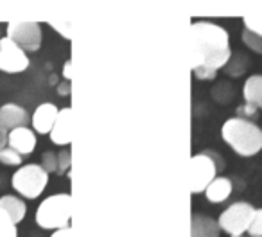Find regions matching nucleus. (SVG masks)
I'll use <instances>...</instances> for the list:
<instances>
[{"label": "nucleus", "mask_w": 262, "mask_h": 237, "mask_svg": "<svg viewBox=\"0 0 262 237\" xmlns=\"http://www.w3.org/2000/svg\"><path fill=\"white\" fill-rule=\"evenodd\" d=\"M70 165H72V155L69 147H65L58 153V175L70 176Z\"/></svg>", "instance_id": "nucleus-23"}, {"label": "nucleus", "mask_w": 262, "mask_h": 237, "mask_svg": "<svg viewBox=\"0 0 262 237\" xmlns=\"http://www.w3.org/2000/svg\"><path fill=\"white\" fill-rule=\"evenodd\" d=\"M192 31V74L201 81L214 79L219 69H225L232 58L230 34L219 24L198 20Z\"/></svg>", "instance_id": "nucleus-1"}, {"label": "nucleus", "mask_w": 262, "mask_h": 237, "mask_svg": "<svg viewBox=\"0 0 262 237\" xmlns=\"http://www.w3.org/2000/svg\"><path fill=\"white\" fill-rule=\"evenodd\" d=\"M36 144H38L36 133L33 132V128L22 126V128H16L8 133V146L11 149L18 151L22 157L33 153L36 149Z\"/></svg>", "instance_id": "nucleus-12"}, {"label": "nucleus", "mask_w": 262, "mask_h": 237, "mask_svg": "<svg viewBox=\"0 0 262 237\" xmlns=\"http://www.w3.org/2000/svg\"><path fill=\"white\" fill-rule=\"evenodd\" d=\"M58 94L61 95H69L70 94V81H65V83H61L58 87Z\"/></svg>", "instance_id": "nucleus-29"}, {"label": "nucleus", "mask_w": 262, "mask_h": 237, "mask_svg": "<svg viewBox=\"0 0 262 237\" xmlns=\"http://www.w3.org/2000/svg\"><path fill=\"white\" fill-rule=\"evenodd\" d=\"M59 108L54 102H41L36 110H34L33 117H31V126H33L34 133L40 135H49L54 128V122L58 119Z\"/></svg>", "instance_id": "nucleus-9"}, {"label": "nucleus", "mask_w": 262, "mask_h": 237, "mask_svg": "<svg viewBox=\"0 0 262 237\" xmlns=\"http://www.w3.org/2000/svg\"><path fill=\"white\" fill-rule=\"evenodd\" d=\"M8 147V132L0 130V151Z\"/></svg>", "instance_id": "nucleus-30"}, {"label": "nucleus", "mask_w": 262, "mask_h": 237, "mask_svg": "<svg viewBox=\"0 0 262 237\" xmlns=\"http://www.w3.org/2000/svg\"><path fill=\"white\" fill-rule=\"evenodd\" d=\"M246 67H248V59L244 58L241 52H235V54L230 58L228 65H226V74L233 77H239L241 74L246 70Z\"/></svg>", "instance_id": "nucleus-17"}, {"label": "nucleus", "mask_w": 262, "mask_h": 237, "mask_svg": "<svg viewBox=\"0 0 262 237\" xmlns=\"http://www.w3.org/2000/svg\"><path fill=\"white\" fill-rule=\"evenodd\" d=\"M51 26L54 27V29L58 31V33H61L65 38H69V40H70V38H72V34H70V33H67V31L63 29V27H65V24H54V22H51Z\"/></svg>", "instance_id": "nucleus-28"}, {"label": "nucleus", "mask_w": 262, "mask_h": 237, "mask_svg": "<svg viewBox=\"0 0 262 237\" xmlns=\"http://www.w3.org/2000/svg\"><path fill=\"white\" fill-rule=\"evenodd\" d=\"M22 155L18 153V151L11 149V147H6V149L0 151V164H4V165H13V167H22Z\"/></svg>", "instance_id": "nucleus-18"}, {"label": "nucleus", "mask_w": 262, "mask_h": 237, "mask_svg": "<svg viewBox=\"0 0 262 237\" xmlns=\"http://www.w3.org/2000/svg\"><path fill=\"white\" fill-rule=\"evenodd\" d=\"M243 99L246 104L262 110V76L255 74L250 76L243 84Z\"/></svg>", "instance_id": "nucleus-16"}, {"label": "nucleus", "mask_w": 262, "mask_h": 237, "mask_svg": "<svg viewBox=\"0 0 262 237\" xmlns=\"http://www.w3.org/2000/svg\"><path fill=\"white\" fill-rule=\"evenodd\" d=\"M49 185V173L40 164H26L11 176V187L26 200H36Z\"/></svg>", "instance_id": "nucleus-5"}, {"label": "nucleus", "mask_w": 262, "mask_h": 237, "mask_svg": "<svg viewBox=\"0 0 262 237\" xmlns=\"http://www.w3.org/2000/svg\"><path fill=\"white\" fill-rule=\"evenodd\" d=\"M8 38L26 52H36L41 47V26L38 22H9Z\"/></svg>", "instance_id": "nucleus-7"}, {"label": "nucleus", "mask_w": 262, "mask_h": 237, "mask_svg": "<svg viewBox=\"0 0 262 237\" xmlns=\"http://www.w3.org/2000/svg\"><path fill=\"white\" fill-rule=\"evenodd\" d=\"M221 137L243 158L255 157L262 151V128L248 119H228L221 128Z\"/></svg>", "instance_id": "nucleus-2"}, {"label": "nucleus", "mask_w": 262, "mask_h": 237, "mask_svg": "<svg viewBox=\"0 0 262 237\" xmlns=\"http://www.w3.org/2000/svg\"><path fill=\"white\" fill-rule=\"evenodd\" d=\"M63 77H65V81H70L72 79V61H67L65 67H63Z\"/></svg>", "instance_id": "nucleus-27"}, {"label": "nucleus", "mask_w": 262, "mask_h": 237, "mask_svg": "<svg viewBox=\"0 0 262 237\" xmlns=\"http://www.w3.org/2000/svg\"><path fill=\"white\" fill-rule=\"evenodd\" d=\"M221 228L217 221L210 216L192 214L190 218V237H219Z\"/></svg>", "instance_id": "nucleus-13"}, {"label": "nucleus", "mask_w": 262, "mask_h": 237, "mask_svg": "<svg viewBox=\"0 0 262 237\" xmlns=\"http://www.w3.org/2000/svg\"><path fill=\"white\" fill-rule=\"evenodd\" d=\"M0 38H2V36H0Z\"/></svg>", "instance_id": "nucleus-32"}, {"label": "nucleus", "mask_w": 262, "mask_h": 237, "mask_svg": "<svg viewBox=\"0 0 262 237\" xmlns=\"http://www.w3.org/2000/svg\"><path fill=\"white\" fill-rule=\"evenodd\" d=\"M232 190H233L232 180L226 178V176H217V178L207 187L205 196H207V200L210 201V203L219 205V203H225V201L232 196Z\"/></svg>", "instance_id": "nucleus-15"}, {"label": "nucleus", "mask_w": 262, "mask_h": 237, "mask_svg": "<svg viewBox=\"0 0 262 237\" xmlns=\"http://www.w3.org/2000/svg\"><path fill=\"white\" fill-rule=\"evenodd\" d=\"M255 113H257V108L246 104V102H244L243 106H239V108H237V117H241V119H248V121H250V117H253Z\"/></svg>", "instance_id": "nucleus-25"}, {"label": "nucleus", "mask_w": 262, "mask_h": 237, "mask_svg": "<svg viewBox=\"0 0 262 237\" xmlns=\"http://www.w3.org/2000/svg\"><path fill=\"white\" fill-rule=\"evenodd\" d=\"M36 225L43 230L69 228L72 221V196L69 192L52 194L36 208Z\"/></svg>", "instance_id": "nucleus-3"}, {"label": "nucleus", "mask_w": 262, "mask_h": 237, "mask_svg": "<svg viewBox=\"0 0 262 237\" xmlns=\"http://www.w3.org/2000/svg\"><path fill=\"white\" fill-rule=\"evenodd\" d=\"M241 40H243V44L246 45V47H250L253 52H258V54H262V38L260 36H257V34L250 33V31H246V29H243Z\"/></svg>", "instance_id": "nucleus-21"}, {"label": "nucleus", "mask_w": 262, "mask_h": 237, "mask_svg": "<svg viewBox=\"0 0 262 237\" xmlns=\"http://www.w3.org/2000/svg\"><path fill=\"white\" fill-rule=\"evenodd\" d=\"M248 233L251 237H262V208L255 210L253 219L250 223V228H248Z\"/></svg>", "instance_id": "nucleus-24"}, {"label": "nucleus", "mask_w": 262, "mask_h": 237, "mask_svg": "<svg viewBox=\"0 0 262 237\" xmlns=\"http://www.w3.org/2000/svg\"><path fill=\"white\" fill-rule=\"evenodd\" d=\"M40 165L49 173V175H51V173L58 175V153H56V151H43Z\"/></svg>", "instance_id": "nucleus-22"}, {"label": "nucleus", "mask_w": 262, "mask_h": 237, "mask_svg": "<svg viewBox=\"0 0 262 237\" xmlns=\"http://www.w3.org/2000/svg\"><path fill=\"white\" fill-rule=\"evenodd\" d=\"M243 26L246 31L262 38V15H248L243 18Z\"/></svg>", "instance_id": "nucleus-20"}, {"label": "nucleus", "mask_w": 262, "mask_h": 237, "mask_svg": "<svg viewBox=\"0 0 262 237\" xmlns=\"http://www.w3.org/2000/svg\"><path fill=\"white\" fill-rule=\"evenodd\" d=\"M223 169V160L214 151H203L190 158L189 189L192 194L205 192L207 187L217 178V171Z\"/></svg>", "instance_id": "nucleus-4"}, {"label": "nucleus", "mask_w": 262, "mask_h": 237, "mask_svg": "<svg viewBox=\"0 0 262 237\" xmlns=\"http://www.w3.org/2000/svg\"><path fill=\"white\" fill-rule=\"evenodd\" d=\"M0 210L4 212L9 219H11L15 225L24 221L27 214V205L24 200H20L15 194H6V196L0 198Z\"/></svg>", "instance_id": "nucleus-14"}, {"label": "nucleus", "mask_w": 262, "mask_h": 237, "mask_svg": "<svg viewBox=\"0 0 262 237\" xmlns=\"http://www.w3.org/2000/svg\"><path fill=\"white\" fill-rule=\"evenodd\" d=\"M257 208L251 203L246 201H235L230 207H226L221 212L217 219V225L221 228V232L228 233L230 237L243 235L244 232H248L250 228V223L253 219V214Z\"/></svg>", "instance_id": "nucleus-6"}, {"label": "nucleus", "mask_w": 262, "mask_h": 237, "mask_svg": "<svg viewBox=\"0 0 262 237\" xmlns=\"http://www.w3.org/2000/svg\"><path fill=\"white\" fill-rule=\"evenodd\" d=\"M0 237H18L16 225L2 210H0Z\"/></svg>", "instance_id": "nucleus-19"}, {"label": "nucleus", "mask_w": 262, "mask_h": 237, "mask_svg": "<svg viewBox=\"0 0 262 237\" xmlns=\"http://www.w3.org/2000/svg\"><path fill=\"white\" fill-rule=\"evenodd\" d=\"M29 56L8 36L0 38V70L6 74H22L29 69Z\"/></svg>", "instance_id": "nucleus-8"}, {"label": "nucleus", "mask_w": 262, "mask_h": 237, "mask_svg": "<svg viewBox=\"0 0 262 237\" xmlns=\"http://www.w3.org/2000/svg\"><path fill=\"white\" fill-rule=\"evenodd\" d=\"M51 237H72V228H61V230H54Z\"/></svg>", "instance_id": "nucleus-26"}, {"label": "nucleus", "mask_w": 262, "mask_h": 237, "mask_svg": "<svg viewBox=\"0 0 262 237\" xmlns=\"http://www.w3.org/2000/svg\"><path fill=\"white\" fill-rule=\"evenodd\" d=\"M31 121L29 113L26 108H22L20 104L15 102H8V104L0 106V130L4 132H13L16 128L27 126Z\"/></svg>", "instance_id": "nucleus-10"}, {"label": "nucleus", "mask_w": 262, "mask_h": 237, "mask_svg": "<svg viewBox=\"0 0 262 237\" xmlns=\"http://www.w3.org/2000/svg\"><path fill=\"white\" fill-rule=\"evenodd\" d=\"M235 237H243V235H235Z\"/></svg>", "instance_id": "nucleus-31"}, {"label": "nucleus", "mask_w": 262, "mask_h": 237, "mask_svg": "<svg viewBox=\"0 0 262 237\" xmlns=\"http://www.w3.org/2000/svg\"><path fill=\"white\" fill-rule=\"evenodd\" d=\"M51 142L59 147H67L72 142V108H61L58 113V119L54 122V128L49 133Z\"/></svg>", "instance_id": "nucleus-11"}]
</instances>
